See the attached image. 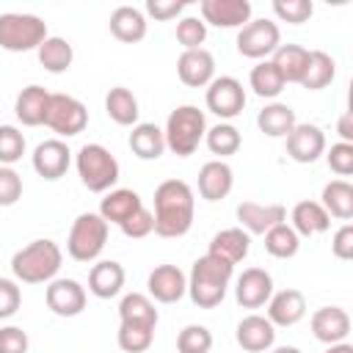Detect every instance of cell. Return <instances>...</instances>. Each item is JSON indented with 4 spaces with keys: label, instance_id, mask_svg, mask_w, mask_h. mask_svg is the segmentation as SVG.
<instances>
[{
    "label": "cell",
    "instance_id": "obj_34",
    "mask_svg": "<svg viewBox=\"0 0 353 353\" xmlns=\"http://www.w3.org/2000/svg\"><path fill=\"white\" fill-rule=\"evenodd\" d=\"M119 320L121 323H132V325H149V328H157V309H154V301L143 292H127L119 303Z\"/></svg>",
    "mask_w": 353,
    "mask_h": 353
},
{
    "label": "cell",
    "instance_id": "obj_20",
    "mask_svg": "<svg viewBox=\"0 0 353 353\" xmlns=\"http://www.w3.org/2000/svg\"><path fill=\"white\" fill-rule=\"evenodd\" d=\"M303 314H306V298H303V292L287 287V290H279V292L270 295V301H268V314H265V317H268L273 325H279V328H290V325L301 323Z\"/></svg>",
    "mask_w": 353,
    "mask_h": 353
},
{
    "label": "cell",
    "instance_id": "obj_21",
    "mask_svg": "<svg viewBox=\"0 0 353 353\" xmlns=\"http://www.w3.org/2000/svg\"><path fill=\"white\" fill-rule=\"evenodd\" d=\"M312 334L323 345H336L345 342L350 334V314L342 306H323L312 314Z\"/></svg>",
    "mask_w": 353,
    "mask_h": 353
},
{
    "label": "cell",
    "instance_id": "obj_43",
    "mask_svg": "<svg viewBox=\"0 0 353 353\" xmlns=\"http://www.w3.org/2000/svg\"><path fill=\"white\" fill-rule=\"evenodd\" d=\"M273 14L281 22L303 25L314 14V3L312 0H273Z\"/></svg>",
    "mask_w": 353,
    "mask_h": 353
},
{
    "label": "cell",
    "instance_id": "obj_1",
    "mask_svg": "<svg viewBox=\"0 0 353 353\" xmlns=\"http://www.w3.org/2000/svg\"><path fill=\"white\" fill-rule=\"evenodd\" d=\"M154 234L182 237L193 226L196 196L185 179H165L154 188Z\"/></svg>",
    "mask_w": 353,
    "mask_h": 353
},
{
    "label": "cell",
    "instance_id": "obj_3",
    "mask_svg": "<svg viewBox=\"0 0 353 353\" xmlns=\"http://www.w3.org/2000/svg\"><path fill=\"white\" fill-rule=\"evenodd\" d=\"M63 262V251L52 240H33L11 256V273L22 284H50Z\"/></svg>",
    "mask_w": 353,
    "mask_h": 353
},
{
    "label": "cell",
    "instance_id": "obj_25",
    "mask_svg": "<svg viewBox=\"0 0 353 353\" xmlns=\"http://www.w3.org/2000/svg\"><path fill=\"white\" fill-rule=\"evenodd\" d=\"M47 105H50V91L44 85H25L17 94L14 102V113L25 127H41L44 116H47Z\"/></svg>",
    "mask_w": 353,
    "mask_h": 353
},
{
    "label": "cell",
    "instance_id": "obj_48",
    "mask_svg": "<svg viewBox=\"0 0 353 353\" xmlns=\"http://www.w3.org/2000/svg\"><path fill=\"white\" fill-rule=\"evenodd\" d=\"M22 306V290L14 279H0V320H8Z\"/></svg>",
    "mask_w": 353,
    "mask_h": 353
},
{
    "label": "cell",
    "instance_id": "obj_46",
    "mask_svg": "<svg viewBox=\"0 0 353 353\" xmlns=\"http://www.w3.org/2000/svg\"><path fill=\"white\" fill-rule=\"evenodd\" d=\"M22 199V176L11 165H0V207H11Z\"/></svg>",
    "mask_w": 353,
    "mask_h": 353
},
{
    "label": "cell",
    "instance_id": "obj_13",
    "mask_svg": "<svg viewBox=\"0 0 353 353\" xmlns=\"http://www.w3.org/2000/svg\"><path fill=\"white\" fill-rule=\"evenodd\" d=\"M237 221L240 229L248 234H265L273 226L287 221V207L284 204H259V201H240L237 204Z\"/></svg>",
    "mask_w": 353,
    "mask_h": 353
},
{
    "label": "cell",
    "instance_id": "obj_15",
    "mask_svg": "<svg viewBox=\"0 0 353 353\" xmlns=\"http://www.w3.org/2000/svg\"><path fill=\"white\" fill-rule=\"evenodd\" d=\"M201 22L215 28H243L251 22V3L248 0H201L199 3Z\"/></svg>",
    "mask_w": 353,
    "mask_h": 353
},
{
    "label": "cell",
    "instance_id": "obj_2",
    "mask_svg": "<svg viewBox=\"0 0 353 353\" xmlns=\"http://www.w3.org/2000/svg\"><path fill=\"white\" fill-rule=\"evenodd\" d=\"M232 273H234V265H229V262H223V259H218L212 254L199 256L193 262V268H190V276H188L190 301L199 309H215L226 298Z\"/></svg>",
    "mask_w": 353,
    "mask_h": 353
},
{
    "label": "cell",
    "instance_id": "obj_42",
    "mask_svg": "<svg viewBox=\"0 0 353 353\" xmlns=\"http://www.w3.org/2000/svg\"><path fill=\"white\" fill-rule=\"evenodd\" d=\"M25 154V135L14 124H0V165H14Z\"/></svg>",
    "mask_w": 353,
    "mask_h": 353
},
{
    "label": "cell",
    "instance_id": "obj_33",
    "mask_svg": "<svg viewBox=\"0 0 353 353\" xmlns=\"http://www.w3.org/2000/svg\"><path fill=\"white\" fill-rule=\"evenodd\" d=\"M320 204L331 218L350 221L353 218V185L347 179H331L320 193Z\"/></svg>",
    "mask_w": 353,
    "mask_h": 353
},
{
    "label": "cell",
    "instance_id": "obj_50",
    "mask_svg": "<svg viewBox=\"0 0 353 353\" xmlns=\"http://www.w3.org/2000/svg\"><path fill=\"white\" fill-rule=\"evenodd\" d=\"M182 11H185V3L182 0H146V14L154 17L157 22L176 19Z\"/></svg>",
    "mask_w": 353,
    "mask_h": 353
},
{
    "label": "cell",
    "instance_id": "obj_47",
    "mask_svg": "<svg viewBox=\"0 0 353 353\" xmlns=\"http://www.w3.org/2000/svg\"><path fill=\"white\" fill-rule=\"evenodd\" d=\"M325 160H328V168L336 174V176H350L353 174V143H334L328 152H325Z\"/></svg>",
    "mask_w": 353,
    "mask_h": 353
},
{
    "label": "cell",
    "instance_id": "obj_10",
    "mask_svg": "<svg viewBox=\"0 0 353 353\" xmlns=\"http://www.w3.org/2000/svg\"><path fill=\"white\" fill-rule=\"evenodd\" d=\"M204 102H207V110L215 113L218 119H234L245 108V88L237 77L221 74V77H212V83L207 85Z\"/></svg>",
    "mask_w": 353,
    "mask_h": 353
},
{
    "label": "cell",
    "instance_id": "obj_24",
    "mask_svg": "<svg viewBox=\"0 0 353 353\" xmlns=\"http://www.w3.org/2000/svg\"><path fill=\"white\" fill-rule=\"evenodd\" d=\"M124 279H127V273L116 259H99L88 273V292L102 301L116 298L124 287Z\"/></svg>",
    "mask_w": 353,
    "mask_h": 353
},
{
    "label": "cell",
    "instance_id": "obj_26",
    "mask_svg": "<svg viewBox=\"0 0 353 353\" xmlns=\"http://www.w3.org/2000/svg\"><path fill=\"white\" fill-rule=\"evenodd\" d=\"M290 226L295 229V234L298 237H314V234H323V232H328V226H331V215L323 210V204L320 201H298L295 207H292V212H290Z\"/></svg>",
    "mask_w": 353,
    "mask_h": 353
},
{
    "label": "cell",
    "instance_id": "obj_53",
    "mask_svg": "<svg viewBox=\"0 0 353 353\" xmlns=\"http://www.w3.org/2000/svg\"><path fill=\"white\" fill-rule=\"evenodd\" d=\"M325 353H353V345L350 342H336V345H328Z\"/></svg>",
    "mask_w": 353,
    "mask_h": 353
},
{
    "label": "cell",
    "instance_id": "obj_39",
    "mask_svg": "<svg viewBox=\"0 0 353 353\" xmlns=\"http://www.w3.org/2000/svg\"><path fill=\"white\" fill-rule=\"evenodd\" d=\"M204 141H207V149L218 157H229V154H237V149L243 146V138H240V130L229 121H221L215 127H210L204 132Z\"/></svg>",
    "mask_w": 353,
    "mask_h": 353
},
{
    "label": "cell",
    "instance_id": "obj_51",
    "mask_svg": "<svg viewBox=\"0 0 353 353\" xmlns=\"http://www.w3.org/2000/svg\"><path fill=\"white\" fill-rule=\"evenodd\" d=\"M331 251L336 259H353V223H342L331 237Z\"/></svg>",
    "mask_w": 353,
    "mask_h": 353
},
{
    "label": "cell",
    "instance_id": "obj_12",
    "mask_svg": "<svg viewBox=\"0 0 353 353\" xmlns=\"http://www.w3.org/2000/svg\"><path fill=\"white\" fill-rule=\"evenodd\" d=\"M69 163L72 152L61 138H47L33 149V171L47 182L61 179L69 171Z\"/></svg>",
    "mask_w": 353,
    "mask_h": 353
},
{
    "label": "cell",
    "instance_id": "obj_31",
    "mask_svg": "<svg viewBox=\"0 0 353 353\" xmlns=\"http://www.w3.org/2000/svg\"><path fill=\"white\" fill-rule=\"evenodd\" d=\"M306 61H309V50L301 44H279L276 52L270 55V63L279 69L284 83H301L306 72Z\"/></svg>",
    "mask_w": 353,
    "mask_h": 353
},
{
    "label": "cell",
    "instance_id": "obj_9",
    "mask_svg": "<svg viewBox=\"0 0 353 353\" xmlns=\"http://www.w3.org/2000/svg\"><path fill=\"white\" fill-rule=\"evenodd\" d=\"M237 52L251 61H268L281 44V30L273 19H251L237 30Z\"/></svg>",
    "mask_w": 353,
    "mask_h": 353
},
{
    "label": "cell",
    "instance_id": "obj_54",
    "mask_svg": "<svg viewBox=\"0 0 353 353\" xmlns=\"http://www.w3.org/2000/svg\"><path fill=\"white\" fill-rule=\"evenodd\" d=\"M268 353H301V347H295V345H281V347H273V350H268Z\"/></svg>",
    "mask_w": 353,
    "mask_h": 353
},
{
    "label": "cell",
    "instance_id": "obj_45",
    "mask_svg": "<svg viewBox=\"0 0 353 353\" xmlns=\"http://www.w3.org/2000/svg\"><path fill=\"white\" fill-rule=\"evenodd\" d=\"M121 234L124 237H130V240H141V237H149L152 232H154V215H152V210H146V207H138L121 226Z\"/></svg>",
    "mask_w": 353,
    "mask_h": 353
},
{
    "label": "cell",
    "instance_id": "obj_38",
    "mask_svg": "<svg viewBox=\"0 0 353 353\" xmlns=\"http://www.w3.org/2000/svg\"><path fill=\"white\" fill-rule=\"evenodd\" d=\"M262 237H265V251L270 256H276V259H292L298 254V248H301V237L295 234V229L287 221L279 223V226H273Z\"/></svg>",
    "mask_w": 353,
    "mask_h": 353
},
{
    "label": "cell",
    "instance_id": "obj_4",
    "mask_svg": "<svg viewBox=\"0 0 353 353\" xmlns=\"http://www.w3.org/2000/svg\"><path fill=\"white\" fill-rule=\"evenodd\" d=\"M204 132H207L204 110H199L196 105H179L168 113V121L163 130L165 149H171L176 157H190L204 141Z\"/></svg>",
    "mask_w": 353,
    "mask_h": 353
},
{
    "label": "cell",
    "instance_id": "obj_32",
    "mask_svg": "<svg viewBox=\"0 0 353 353\" xmlns=\"http://www.w3.org/2000/svg\"><path fill=\"white\" fill-rule=\"evenodd\" d=\"M105 113L119 124V127H135L138 124V99L130 88L124 85H113L105 94Z\"/></svg>",
    "mask_w": 353,
    "mask_h": 353
},
{
    "label": "cell",
    "instance_id": "obj_40",
    "mask_svg": "<svg viewBox=\"0 0 353 353\" xmlns=\"http://www.w3.org/2000/svg\"><path fill=\"white\" fill-rule=\"evenodd\" d=\"M116 342L124 353H146L154 342V328L149 325H132V323H119Z\"/></svg>",
    "mask_w": 353,
    "mask_h": 353
},
{
    "label": "cell",
    "instance_id": "obj_22",
    "mask_svg": "<svg viewBox=\"0 0 353 353\" xmlns=\"http://www.w3.org/2000/svg\"><path fill=\"white\" fill-rule=\"evenodd\" d=\"M234 185V174L229 168V163L223 160H207L199 168V193L204 201H221L229 196Z\"/></svg>",
    "mask_w": 353,
    "mask_h": 353
},
{
    "label": "cell",
    "instance_id": "obj_41",
    "mask_svg": "<svg viewBox=\"0 0 353 353\" xmlns=\"http://www.w3.org/2000/svg\"><path fill=\"white\" fill-rule=\"evenodd\" d=\"M176 350L179 353H210L212 350V331L207 325H199V323L185 325L176 336Z\"/></svg>",
    "mask_w": 353,
    "mask_h": 353
},
{
    "label": "cell",
    "instance_id": "obj_36",
    "mask_svg": "<svg viewBox=\"0 0 353 353\" xmlns=\"http://www.w3.org/2000/svg\"><path fill=\"white\" fill-rule=\"evenodd\" d=\"M336 77V63L328 52L323 50H309V61H306V72L301 77L298 85H303L306 91H320L325 88L331 80Z\"/></svg>",
    "mask_w": 353,
    "mask_h": 353
},
{
    "label": "cell",
    "instance_id": "obj_7",
    "mask_svg": "<svg viewBox=\"0 0 353 353\" xmlns=\"http://www.w3.org/2000/svg\"><path fill=\"white\" fill-rule=\"evenodd\" d=\"M47 22L36 14H0V47L8 52H28L39 50V44L47 39Z\"/></svg>",
    "mask_w": 353,
    "mask_h": 353
},
{
    "label": "cell",
    "instance_id": "obj_17",
    "mask_svg": "<svg viewBox=\"0 0 353 353\" xmlns=\"http://www.w3.org/2000/svg\"><path fill=\"white\" fill-rule=\"evenodd\" d=\"M176 74L188 88H204L215 77V58L210 50H182L176 58Z\"/></svg>",
    "mask_w": 353,
    "mask_h": 353
},
{
    "label": "cell",
    "instance_id": "obj_6",
    "mask_svg": "<svg viewBox=\"0 0 353 353\" xmlns=\"http://www.w3.org/2000/svg\"><path fill=\"white\" fill-rule=\"evenodd\" d=\"M108 223L99 212H80L69 229L66 251L74 262H94L108 243Z\"/></svg>",
    "mask_w": 353,
    "mask_h": 353
},
{
    "label": "cell",
    "instance_id": "obj_16",
    "mask_svg": "<svg viewBox=\"0 0 353 353\" xmlns=\"http://www.w3.org/2000/svg\"><path fill=\"white\" fill-rule=\"evenodd\" d=\"M146 287H149V298L152 301H157V303H176L188 292V276L176 265H157L149 273Z\"/></svg>",
    "mask_w": 353,
    "mask_h": 353
},
{
    "label": "cell",
    "instance_id": "obj_52",
    "mask_svg": "<svg viewBox=\"0 0 353 353\" xmlns=\"http://www.w3.org/2000/svg\"><path fill=\"white\" fill-rule=\"evenodd\" d=\"M336 132H339L342 143H353V113H350V110H345V113L339 116V121H336Z\"/></svg>",
    "mask_w": 353,
    "mask_h": 353
},
{
    "label": "cell",
    "instance_id": "obj_18",
    "mask_svg": "<svg viewBox=\"0 0 353 353\" xmlns=\"http://www.w3.org/2000/svg\"><path fill=\"white\" fill-rule=\"evenodd\" d=\"M284 141L287 154L295 163H314L320 154H325V132L317 124H295Z\"/></svg>",
    "mask_w": 353,
    "mask_h": 353
},
{
    "label": "cell",
    "instance_id": "obj_37",
    "mask_svg": "<svg viewBox=\"0 0 353 353\" xmlns=\"http://www.w3.org/2000/svg\"><path fill=\"white\" fill-rule=\"evenodd\" d=\"M248 83H251L254 94L262 97V99H276V97L284 91V85H287V83L281 80L279 69L270 63V58H268V61H259V63L251 69Z\"/></svg>",
    "mask_w": 353,
    "mask_h": 353
},
{
    "label": "cell",
    "instance_id": "obj_14",
    "mask_svg": "<svg viewBox=\"0 0 353 353\" xmlns=\"http://www.w3.org/2000/svg\"><path fill=\"white\" fill-rule=\"evenodd\" d=\"M270 295H273V276L265 268H245L237 276L234 298L243 309H259L270 301Z\"/></svg>",
    "mask_w": 353,
    "mask_h": 353
},
{
    "label": "cell",
    "instance_id": "obj_11",
    "mask_svg": "<svg viewBox=\"0 0 353 353\" xmlns=\"http://www.w3.org/2000/svg\"><path fill=\"white\" fill-rule=\"evenodd\" d=\"M47 309L58 317H77L85 309V287L74 279H52L44 290Z\"/></svg>",
    "mask_w": 353,
    "mask_h": 353
},
{
    "label": "cell",
    "instance_id": "obj_19",
    "mask_svg": "<svg viewBox=\"0 0 353 353\" xmlns=\"http://www.w3.org/2000/svg\"><path fill=\"white\" fill-rule=\"evenodd\" d=\"M234 339L248 353H268L276 342V325L262 314H248L237 323Z\"/></svg>",
    "mask_w": 353,
    "mask_h": 353
},
{
    "label": "cell",
    "instance_id": "obj_29",
    "mask_svg": "<svg viewBox=\"0 0 353 353\" xmlns=\"http://www.w3.org/2000/svg\"><path fill=\"white\" fill-rule=\"evenodd\" d=\"M298 124L295 110L287 102H270L256 113V127L268 135V138H287L292 132V127Z\"/></svg>",
    "mask_w": 353,
    "mask_h": 353
},
{
    "label": "cell",
    "instance_id": "obj_35",
    "mask_svg": "<svg viewBox=\"0 0 353 353\" xmlns=\"http://www.w3.org/2000/svg\"><path fill=\"white\" fill-rule=\"evenodd\" d=\"M36 55H39V63H41L50 74H63V72L72 66V61H74L72 44H69L66 39H61V36H47V39L39 44Z\"/></svg>",
    "mask_w": 353,
    "mask_h": 353
},
{
    "label": "cell",
    "instance_id": "obj_27",
    "mask_svg": "<svg viewBox=\"0 0 353 353\" xmlns=\"http://www.w3.org/2000/svg\"><path fill=\"white\" fill-rule=\"evenodd\" d=\"M138 207H143V201H141V196H138L135 190H130V188H116V190H108L105 199L99 201V215H102V221H105L108 226H110V223L121 226Z\"/></svg>",
    "mask_w": 353,
    "mask_h": 353
},
{
    "label": "cell",
    "instance_id": "obj_8",
    "mask_svg": "<svg viewBox=\"0 0 353 353\" xmlns=\"http://www.w3.org/2000/svg\"><path fill=\"white\" fill-rule=\"evenodd\" d=\"M44 127H50L58 138H74L88 127V110L69 94H50Z\"/></svg>",
    "mask_w": 353,
    "mask_h": 353
},
{
    "label": "cell",
    "instance_id": "obj_23",
    "mask_svg": "<svg viewBox=\"0 0 353 353\" xmlns=\"http://www.w3.org/2000/svg\"><path fill=\"white\" fill-rule=\"evenodd\" d=\"M248 251H251V234L243 232L240 226L221 229V232L210 240V248H207V254H212V256H218V259H223V262H229V265L243 262V259L248 256Z\"/></svg>",
    "mask_w": 353,
    "mask_h": 353
},
{
    "label": "cell",
    "instance_id": "obj_49",
    "mask_svg": "<svg viewBox=\"0 0 353 353\" xmlns=\"http://www.w3.org/2000/svg\"><path fill=\"white\" fill-rule=\"evenodd\" d=\"M30 339L19 325H3L0 328V353H28Z\"/></svg>",
    "mask_w": 353,
    "mask_h": 353
},
{
    "label": "cell",
    "instance_id": "obj_30",
    "mask_svg": "<svg viewBox=\"0 0 353 353\" xmlns=\"http://www.w3.org/2000/svg\"><path fill=\"white\" fill-rule=\"evenodd\" d=\"M130 149L138 160H157L163 152H165V138H163V130L157 124H149V121H138L130 132Z\"/></svg>",
    "mask_w": 353,
    "mask_h": 353
},
{
    "label": "cell",
    "instance_id": "obj_5",
    "mask_svg": "<svg viewBox=\"0 0 353 353\" xmlns=\"http://www.w3.org/2000/svg\"><path fill=\"white\" fill-rule=\"evenodd\" d=\"M74 165H77L80 182L91 193H108L119 182V160L102 143H85V146H80V152L74 157Z\"/></svg>",
    "mask_w": 353,
    "mask_h": 353
},
{
    "label": "cell",
    "instance_id": "obj_28",
    "mask_svg": "<svg viewBox=\"0 0 353 353\" xmlns=\"http://www.w3.org/2000/svg\"><path fill=\"white\" fill-rule=\"evenodd\" d=\"M108 25H110V33L119 41H124V44H135V41H141L146 36V17L135 6H119V8H113Z\"/></svg>",
    "mask_w": 353,
    "mask_h": 353
},
{
    "label": "cell",
    "instance_id": "obj_44",
    "mask_svg": "<svg viewBox=\"0 0 353 353\" xmlns=\"http://www.w3.org/2000/svg\"><path fill=\"white\" fill-rule=\"evenodd\" d=\"M207 39V25L201 22V17H182L176 22V41L185 50H199Z\"/></svg>",
    "mask_w": 353,
    "mask_h": 353
}]
</instances>
